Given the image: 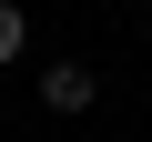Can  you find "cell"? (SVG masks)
Wrapping results in <instances>:
<instances>
[{
	"label": "cell",
	"mask_w": 152,
	"mask_h": 142,
	"mask_svg": "<svg viewBox=\"0 0 152 142\" xmlns=\"http://www.w3.org/2000/svg\"><path fill=\"white\" fill-rule=\"evenodd\" d=\"M91 91H102V81H91L81 61H51V71H41V102H51V112H91Z\"/></svg>",
	"instance_id": "1"
},
{
	"label": "cell",
	"mask_w": 152,
	"mask_h": 142,
	"mask_svg": "<svg viewBox=\"0 0 152 142\" xmlns=\"http://www.w3.org/2000/svg\"><path fill=\"white\" fill-rule=\"evenodd\" d=\"M20 41H31V20H20V0H0V61H20Z\"/></svg>",
	"instance_id": "2"
}]
</instances>
